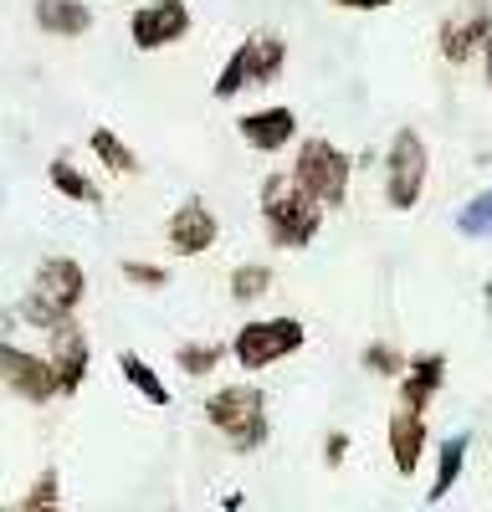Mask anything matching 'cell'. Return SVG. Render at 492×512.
<instances>
[{
    "mask_svg": "<svg viewBox=\"0 0 492 512\" xmlns=\"http://www.w3.org/2000/svg\"><path fill=\"white\" fill-rule=\"evenodd\" d=\"M82 292H88V272H82L72 256H47L31 277V292L21 297V318L31 328L57 333V328L72 323V308L82 303Z\"/></svg>",
    "mask_w": 492,
    "mask_h": 512,
    "instance_id": "obj_1",
    "label": "cell"
},
{
    "mask_svg": "<svg viewBox=\"0 0 492 512\" xmlns=\"http://www.w3.org/2000/svg\"><path fill=\"white\" fill-rule=\"evenodd\" d=\"M262 216H267V241L282 251H303L318 226H323V200H313L298 180L267 175L262 180Z\"/></svg>",
    "mask_w": 492,
    "mask_h": 512,
    "instance_id": "obj_2",
    "label": "cell"
},
{
    "mask_svg": "<svg viewBox=\"0 0 492 512\" xmlns=\"http://www.w3.org/2000/svg\"><path fill=\"white\" fill-rule=\"evenodd\" d=\"M205 420L226 436L231 451H257V446H267V431H272L267 425V395L257 384H226V390H216L205 400Z\"/></svg>",
    "mask_w": 492,
    "mask_h": 512,
    "instance_id": "obj_3",
    "label": "cell"
},
{
    "mask_svg": "<svg viewBox=\"0 0 492 512\" xmlns=\"http://www.w3.org/2000/svg\"><path fill=\"white\" fill-rule=\"evenodd\" d=\"M282 62H287V41L277 36V31H252L241 41V47L231 52V62L221 67V77H216V98L221 103H231L236 93H246V88H267V82H277V72H282Z\"/></svg>",
    "mask_w": 492,
    "mask_h": 512,
    "instance_id": "obj_4",
    "label": "cell"
},
{
    "mask_svg": "<svg viewBox=\"0 0 492 512\" xmlns=\"http://www.w3.org/2000/svg\"><path fill=\"white\" fill-rule=\"evenodd\" d=\"M349 175H354V159L339 149V144H328V139H308L298 144V159H293V180L323 200V205H344L349 195Z\"/></svg>",
    "mask_w": 492,
    "mask_h": 512,
    "instance_id": "obj_5",
    "label": "cell"
},
{
    "mask_svg": "<svg viewBox=\"0 0 492 512\" xmlns=\"http://www.w3.org/2000/svg\"><path fill=\"white\" fill-rule=\"evenodd\" d=\"M303 323L298 318H257V323H246L241 333H236V344H231V354H236V364L241 369H272L277 359H293L298 349H303Z\"/></svg>",
    "mask_w": 492,
    "mask_h": 512,
    "instance_id": "obj_6",
    "label": "cell"
},
{
    "mask_svg": "<svg viewBox=\"0 0 492 512\" xmlns=\"http://www.w3.org/2000/svg\"><path fill=\"white\" fill-rule=\"evenodd\" d=\"M421 190H426V144L416 128H400L385 154V200L395 210H416Z\"/></svg>",
    "mask_w": 492,
    "mask_h": 512,
    "instance_id": "obj_7",
    "label": "cell"
},
{
    "mask_svg": "<svg viewBox=\"0 0 492 512\" xmlns=\"http://www.w3.org/2000/svg\"><path fill=\"white\" fill-rule=\"evenodd\" d=\"M0 379H6V390L16 400H31V405H47L62 395V384H57V364L52 359H36L16 344H0Z\"/></svg>",
    "mask_w": 492,
    "mask_h": 512,
    "instance_id": "obj_8",
    "label": "cell"
},
{
    "mask_svg": "<svg viewBox=\"0 0 492 512\" xmlns=\"http://www.w3.org/2000/svg\"><path fill=\"white\" fill-rule=\"evenodd\" d=\"M185 31H190V6L185 0H149V6H139L134 21H129V36H134L139 52L175 47Z\"/></svg>",
    "mask_w": 492,
    "mask_h": 512,
    "instance_id": "obj_9",
    "label": "cell"
},
{
    "mask_svg": "<svg viewBox=\"0 0 492 512\" xmlns=\"http://www.w3.org/2000/svg\"><path fill=\"white\" fill-rule=\"evenodd\" d=\"M216 236H221L216 210L205 205L200 195H190V200L175 210V216H170V226H164V241H170L175 256H200V251H211Z\"/></svg>",
    "mask_w": 492,
    "mask_h": 512,
    "instance_id": "obj_10",
    "label": "cell"
},
{
    "mask_svg": "<svg viewBox=\"0 0 492 512\" xmlns=\"http://www.w3.org/2000/svg\"><path fill=\"white\" fill-rule=\"evenodd\" d=\"M487 36H492V11L487 6H467V11H457L451 21H441V57L451 62V67H467L482 47H487Z\"/></svg>",
    "mask_w": 492,
    "mask_h": 512,
    "instance_id": "obj_11",
    "label": "cell"
},
{
    "mask_svg": "<svg viewBox=\"0 0 492 512\" xmlns=\"http://www.w3.org/2000/svg\"><path fill=\"white\" fill-rule=\"evenodd\" d=\"M236 134H241L246 149L277 154V149L293 144V134H298V113H293V108H282V103L257 108V113H241V118H236Z\"/></svg>",
    "mask_w": 492,
    "mask_h": 512,
    "instance_id": "obj_12",
    "label": "cell"
},
{
    "mask_svg": "<svg viewBox=\"0 0 492 512\" xmlns=\"http://www.w3.org/2000/svg\"><path fill=\"white\" fill-rule=\"evenodd\" d=\"M421 451H426V410L395 405V415H390V461H395V472L410 477L421 466Z\"/></svg>",
    "mask_w": 492,
    "mask_h": 512,
    "instance_id": "obj_13",
    "label": "cell"
},
{
    "mask_svg": "<svg viewBox=\"0 0 492 512\" xmlns=\"http://www.w3.org/2000/svg\"><path fill=\"white\" fill-rule=\"evenodd\" d=\"M52 364H57L62 395H77L82 379H88V364H93V349H88V338H82L77 323H67V328L52 333Z\"/></svg>",
    "mask_w": 492,
    "mask_h": 512,
    "instance_id": "obj_14",
    "label": "cell"
},
{
    "mask_svg": "<svg viewBox=\"0 0 492 512\" xmlns=\"http://www.w3.org/2000/svg\"><path fill=\"white\" fill-rule=\"evenodd\" d=\"M441 384H446V354H416L405 364V374H400V405L426 410Z\"/></svg>",
    "mask_w": 492,
    "mask_h": 512,
    "instance_id": "obj_15",
    "label": "cell"
},
{
    "mask_svg": "<svg viewBox=\"0 0 492 512\" xmlns=\"http://www.w3.org/2000/svg\"><path fill=\"white\" fill-rule=\"evenodd\" d=\"M31 16H36V26L47 36H82L93 26V11L82 6V0H36Z\"/></svg>",
    "mask_w": 492,
    "mask_h": 512,
    "instance_id": "obj_16",
    "label": "cell"
},
{
    "mask_svg": "<svg viewBox=\"0 0 492 512\" xmlns=\"http://www.w3.org/2000/svg\"><path fill=\"white\" fill-rule=\"evenodd\" d=\"M47 180H52L57 195H67V200H77V205H103V190L82 175L72 159H52V164H47Z\"/></svg>",
    "mask_w": 492,
    "mask_h": 512,
    "instance_id": "obj_17",
    "label": "cell"
},
{
    "mask_svg": "<svg viewBox=\"0 0 492 512\" xmlns=\"http://www.w3.org/2000/svg\"><path fill=\"white\" fill-rule=\"evenodd\" d=\"M462 461H467V436H446V441H441V456H436V477H431V487H426V502H441L451 487H457Z\"/></svg>",
    "mask_w": 492,
    "mask_h": 512,
    "instance_id": "obj_18",
    "label": "cell"
},
{
    "mask_svg": "<svg viewBox=\"0 0 492 512\" xmlns=\"http://www.w3.org/2000/svg\"><path fill=\"white\" fill-rule=\"evenodd\" d=\"M88 149L113 169V175H123V180H129V175H139V154L129 149V144H123L118 134H113V128H93V134H88Z\"/></svg>",
    "mask_w": 492,
    "mask_h": 512,
    "instance_id": "obj_19",
    "label": "cell"
},
{
    "mask_svg": "<svg viewBox=\"0 0 492 512\" xmlns=\"http://www.w3.org/2000/svg\"><path fill=\"white\" fill-rule=\"evenodd\" d=\"M118 369H123V379L134 384V390L149 400V405H170V390H164V379L139 359V354H118Z\"/></svg>",
    "mask_w": 492,
    "mask_h": 512,
    "instance_id": "obj_20",
    "label": "cell"
},
{
    "mask_svg": "<svg viewBox=\"0 0 492 512\" xmlns=\"http://www.w3.org/2000/svg\"><path fill=\"white\" fill-rule=\"evenodd\" d=\"M267 287H272V267H262V262H246V267L231 272V297L236 303H257V297H267Z\"/></svg>",
    "mask_w": 492,
    "mask_h": 512,
    "instance_id": "obj_21",
    "label": "cell"
},
{
    "mask_svg": "<svg viewBox=\"0 0 492 512\" xmlns=\"http://www.w3.org/2000/svg\"><path fill=\"white\" fill-rule=\"evenodd\" d=\"M457 231L462 236H492V190H482V195H472L462 210H457Z\"/></svg>",
    "mask_w": 492,
    "mask_h": 512,
    "instance_id": "obj_22",
    "label": "cell"
},
{
    "mask_svg": "<svg viewBox=\"0 0 492 512\" xmlns=\"http://www.w3.org/2000/svg\"><path fill=\"white\" fill-rule=\"evenodd\" d=\"M226 354H231V349H221V344H185V349L175 354V364L195 379V374H211V369H216Z\"/></svg>",
    "mask_w": 492,
    "mask_h": 512,
    "instance_id": "obj_23",
    "label": "cell"
},
{
    "mask_svg": "<svg viewBox=\"0 0 492 512\" xmlns=\"http://www.w3.org/2000/svg\"><path fill=\"white\" fill-rule=\"evenodd\" d=\"M62 502V487H57V472L47 466V472L36 477V487L21 497V512H47V507H57Z\"/></svg>",
    "mask_w": 492,
    "mask_h": 512,
    "instance_id": "obj_24",
    "label": "cell"
},
{
    "mask_svg": "<svg viewBox=\"0 0 492 512\" xmlns=\"http://www.w3.org/2000/svg\"><path fill=\"white\" fill-rule=\"evenodd\" d=\"M364 364L375 369L380 379H400L410 359H400V349H390V344H369V349H364Z\"/></svg>",
    "mask_w": 492,
    "mask_h": 512,
    "instance_id": "obj_25",
    "label": "cell"
},
{
    "mask_svg": "<svg viewBox=\"0 0 492 512\" xmlns=\"http://www.w3.org/2000/svg\"><path fill=\"white\" fill-rule=\"evenodd\" d=\"M123 277H129L134 287H164L170 282V272L154 267V262H123Z\"/></svg>",
    "mask_w": 492,
    "mask_h": 512,
    "instance_id": "obj_26",
    "label": "cell"
},
{
    "mask_svg": "<svg viewBox=\"0 0 492 512\" xmlns=\"http://www.w3.org/2000/svg\"><path fill=\"white\" fill-rule=\"evenodd\" d=\"M323 456H328V466H344V456H349V436L334 431V436H328V446H323Z\"/></svg>",
    "mask_w": 492,
    "mask_h": 512,
    "instance_id": "obj_27",
    "label": "cell"
},
{
    "mask_svg": "<svg viewBox=\"0 0 492 512\" xmlns=\"http://www.w3.org/2000/svg\"><path fill=\"white\" fill-rule=\"evenodd\" d=\"M334 6H339V11H385L390 0H334Z\"/></svg>",
    "mask_w": 492,
    "mask_h": 512,
    "instance_id": "obj_28",
    "label": "cell"
},
{
    "mask_svg": "<svg viewBox=\"0 0 492 512\" xmlns=\"http://www.w3.org/2000/svg\"><path fill=\"white\" fill-rule=\"evenodd\" d=\"M482 72H487V88H492V36H487V47H482Z\"/></svg>",
    "mask_w": 492,
    "mask_h": 512,
    "instance_id": "obj_29",
    "label": "cell"
},
{
    "mask_svg": "<svg viewBox=\"0 0 492 512\" xmlns=\"http://www.w3.org/2000/svg\"><path fill=\"white\" fill-rule=\"evenodd\" d=\"M487 318H492V282H487Z\"/></svg>",
    "mask_w": 492,
    "mask_h": 512,
    "instance_id": "obj_30",
    "label": "cell"
}]
</instances>
